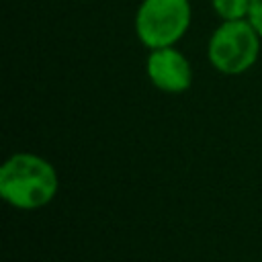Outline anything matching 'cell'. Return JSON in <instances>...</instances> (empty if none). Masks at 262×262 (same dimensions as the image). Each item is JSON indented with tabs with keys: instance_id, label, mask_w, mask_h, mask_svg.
<instances>
[{
	"instance_id": "6da1fadb",
	"label": "cell",
	"mask_w": 262,
	"mask_h": 262,
	"mask_svg": "<svg viewBox=\"0 0 262 262\" xmlns=\"http://www.w3.org/2000/svg\"><path fill=\"white\" fill-rule=\"evenodd\" d=\"M57 192V172L41 156L20 151L10 156L0 168V196L16 209H39L53 201Z\"/></svg>"
},
{
	"instance_id": "7a4b0ae2",
	"label": "cell",
	"mask_w": 262,
	"mask_h": 262,
	"mask_svg": "<svg viewBox=\"0 0 262 262\" xmlns=\"http://www.w3.org/2000/svg\"><path fill=\"white\" fill-rule=\"evenodd\" d=\"M260 39L262 37L248 23V18L223 20L209 39L207 57L217 72L225 76H239L256 63Z\"/></svg>"
},
{
	"instance_id": "3957f363",
	"label": "cell",
	"mask_w": 262,
	"mask_h": 262,
	"mask_svg": "<svg viewBox=\"0 0 262 262\" xmlns=\"http://www.w3.org/2000/svg\"><path fill=\"white\" fill-rule=\"evenodd\" d=\"M188 0H141L135 12V35L147 49L176 45L190 27Z\"/></svg>"
},
{
	"instance_id": "277c9868",
	"label": "cell",
	"mask_w": 262,
	"mask_h": 262,
	"mask_svg": "<svg viewBox=\"0 0 262 262\" xmlns=\"http://www.w3.org/2000/svg\"><path fill=\"white\" fill-rule=\"evenodd\" d=\"M147 78L156 88L170 94H180L192 84V68L182 51L174 45L151 49L145 61Z\"/></svg>"
},
{
	"instance_id": "5b68a950",
	"label": "cell",
	"mask_w": 262,
	"mask_h": 262,
	"mask_svg": "<svg viewBox=\"0 0 262 262\" xmlns=\"http://www.w3.org/2000/svg\"><path fill=\"white\" fill-rule=\"evenodd\" d=\"M213 10L221 20H242L248 16L252 0H211Z\"/></svg>"
},
{
	"instance_id": "8992f818",
	"label": "cell",
	"mask_w": 262,
	"mask_h": 262,
	"mask_svg": "<svg viewBox=\"0 0 262 262\" xmlns=\"http://www.w3.org/2000/svg\"><path fill=\"white\" fill-rule=\"evenodd\" d=\"M246 18H248V23L256 29V33L262 37V0H252Z\"/></svg>"
}]
</instances>
